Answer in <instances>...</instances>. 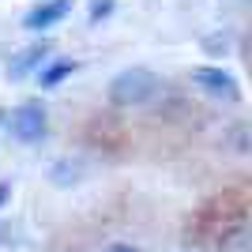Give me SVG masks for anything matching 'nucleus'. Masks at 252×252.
<instances>
[{"label": "nucleus", "mask_w": 252, "mask_h": 252, "mask_svg": "<svg viewBox=\"0 0 252 252\" xmlns=\"http://www.w3.org/2000/svg\"><path fill=\"white\" fill-rule=\"evenodd\" d=\"M68 15H72V0H42V4H34V8L23 15V31L45 34V31H53V27H61Z\"/></svg>", "instance_id": "4"}, {"label": "nucleus", "mask_w": 252, "mask_h": 252, "mask_svg": "<svg viewBox=\"0 0 252 252\" xmlns=\"http://www.w3.org/2000/svg\"><path fill=\"white\" fill-rule=\"evenodd\" d=\"M158 87H162V79L151 68H125L109 79V102L117 109H136V105H147L158 94Z\"/></svg>", "instance_id": "1"}, {"label": "nucleus", "mask_w": 252, "mask_h": 252, "mask_svg": "<svg viewBox=\"0 0 252 252\" xmlns=\"http://www.w3.org/2000/svg\"><path fill=\"white\" fill-rule=\"evenodd\" d=\"M79 64L75 61H45L42 68H38V87H45V91H53V87H61L68 75L75 72Z\"/></svg>", "instance_id": "6"}, {"label": "nucleus", "mask_w": 252, "mask_h": 252, "mask_svg": "<svg viewBox=\"0 0 252 252\" xmlns=\"http://www.w3.org/2000/svg\"><path fill=\"white\" fill-rule=\"evenodd\" d=\"M8 128L19 143H38V139H45V132H49V113H45V105L38 102V98H27L23 105L11 109Z\"/></svg>", "instance_id": "2"}, {"label": "nucleus", "mask_w": 252, "mask_h": 252, "mask_svg": "<svg viewBox=\"0 0 252 252\" xmlns=\"http://www.w3.org/2000/svg\"><path fill=\"white\" fill-rule=\"evenodd\" d=\"M117 0H91V8H87V19H91V27H98V23H105L109 15H113Z\"/></svg>", "instance_id": "7"}, {"label": "nucleus", "mask_w": 252, "mask_h": 252, "mask_svg": "<svg viewBox=\"0 0 252 252\" xmlns=\"http://www.w3.org/2000/svg\"><path fill=\"white\" fill-rule=\"evenodd\" d=\"M109 252H136V249H132V245H113Z\"/></svg>", "instance_id": "10"}, {"label": "nucleus", "mask_w": 252, "mask_h": 252, "mask_svg": "<svg viewBox=\"0 0 252 252\" xmlns=\"http://www.w3.org/2000/svg\"><path fill=\"white\" fill-rule=\"evenodd\" d=\"M8 192H11L8 185H0V207H4V203H8Z\"/></svg>", "instance_id": "9"}, {"label": "nucleus", "mask_w": 252, "mask_h": 252, "mask_svg": "<svg viewBox=\"0 0 252 252\" xmlns=\"http://www.w3.org/2000/svg\"><path fill=\"white\" fill-rule=\"evenodd\" d=\"M192 83L200 87L203 94H211V98H226V102H237V98H241V83H237V75L226 72V68H211V64L192 68Z\"/></svg>", "instance_id": "3"}, {"label": "nucleus", "mask_w": 252, "mask_h": 252, "mask_svg": "<svg viewBox=\"0 0 252 252\" xmlns=\"http://www.w3.org/2000/svg\"><path fill=\"white\" fill-rule=\"evenodd\" d=\"M49 53H53L49 38H38V42L23 45V49L11 57V64H8V79H27L31 72H38V68L49 61Z\"/></svg>", "instance_id": "5"}, {"label": "nucleus", "mask_w": 252, "mask_h": 252, "mask_svg": "<svg viewBox=\"0 0 252 252\" xmlns=\"http://www.w3.org/2000/svg\"><path fill=\"white\" fill-rule=\"evenodd\" d=\"M203 49L207 53H226L230 49V38H226V34H211V38H203Z\"/></svg>", "instance_id": "8"}]
</instances>
